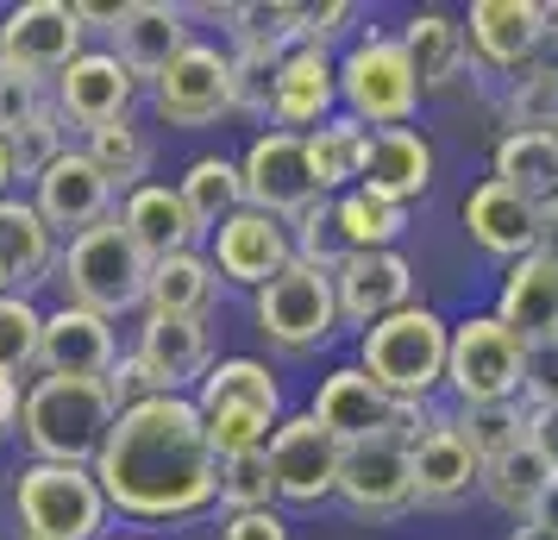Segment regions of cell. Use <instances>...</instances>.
<instances>
[{
	"label": "cell",
	"mask_w": 558,
	"mask_h": 540,
	"mask_svg": "<svg viewBox=\"0 0 558 540\" xmlns=\"http://www.w3.org/2000/svg\"><path fill=\"white\" fill-rule=\"evenodd\" d=\"M546 32L553 26H546L539 0H477L471 20H464V38L489 70H527L546 45Z\"/></svg>",
	"instance_id": "obj_22"
},
{
	"label": "cell",
	"mask_w": 558,
	"mask_h": 540,
	"mask_svg": "<svg viewBox=\"0 0 558 540\" xmlns=\"http://www.w3.org/2000/svg\"><path fill=\"white\" fill-rule=\"evenodd\" d=\"M327 202L345 252H396V239L408 232V207H389L364 189H345V195H327Z\"/></svg>",
	"instance_id": "obj_37"
},
{
	"label": "cell",
	"mask_w": 558,
	"mask_h": 540,
	"mask_svg": "<svg viewBox=\"0 0 558 540\" xmlns=\"http://www.w3.org/2000/svg\"><path fill=\"white\" fill-rule=\"evenodd\" d=\"M289 257H295L289 227L270 220V214H257V207H239L232 220H220V232H214V257H207V264H214L227 284H239V289H252L257 296Z\"/></svg>",
	"instance_id": "obj_17"
},
{
	"label": "cell",
	"mask_w": 558,
	"mask_h": 540,
	"mask_svg": "<svg viewBox=\"0 0 558 540\" xmlns=\"http://www.w3.org/2000/svg\"><path fill=\"white\" fill-rule=\"evenodd\" d=\"M38 220L51 232H88L113 220V182L88 164V152H63L57 164H45V177H38Z\"/></svg>",
	"instance_id": "obj_18"
},
{
	"label": "cell",
	"mask_w": 558,
	"mask_h": 540,
	"mask_svg": "<svg viewBox=\"0 0 558 540\" xmlns=\"http://www.w3.org/2000/svg\"><path fill=\"white\" fill-rule=\"evenodd\" d=\"M339 101H345V120H357L364 132L408 127L414 107H421V82H414L402 38H389V32L357 38L345 51V63H339Z\"/></svg>",
	"instance_id": "obj_5"
},
{
	"label": "cell",
	"mask_w": 558,
	"mask_h": 540,
	"mask_svg": "<svg viewBox=\"0 0 558 540\" xmlns=\"http://www.w3.org/2000/svg\"><path fill=\"white\" fill-rule=\"evenodd\" d=\"M508 120H514V132H558V32H546V45L527 70H514Z\"/></svg>",
	"instance_id": "obj_36"
},
{
	"label": "cell",
	"mask_w": 558,
	"mask_h": 540,
	"mask_svg": "<svg viewBox=\"0 0 558 540\" xmlns=\"http://www.w3.org/2000/svg\"><path fill=\"white\" fill-rule=\"evenodd\" d=\"M408 484H414V503L439 509V503H458L483 484V459L464 446L452 421H427L408 440Z\"/></svg>",
	"instance_id": "obj_19"
},
{
	"label": "cell",
	"mask_w": 558,
	"mask_h": 540,
	"mask_svg": "<svg viewBox=\"0 0 558 540\" xmlns=\"http://www.w3.org/2000/svg\"><path fill=\"white\" fill-rule=\"evenodd\" d=\"M332 107H339V63H332L327 51L295 45V51L277 63V101H270V120H277L282 132L307 139L314 127L332 120Z\"/></svg>",
	"instance_id": "obj_23"
},
{
	"label": "cell",
	"mask_w": 558,
	"mask_h": 540,
	"mask_svg": "<svg viewBox=\"0 0 558 540\" xmlns=\"http://www.w3.org/2000/svg\"><path fill=\"white\" fill-rule=\"evenodd\" d=\"M57 271V232L38 220L32 202H0V277L13 296H26L32 284H45Z\"/></svg>",
	"instance_id": "obj_30"
},
{
	"label": "cell",
	"mask_w": 558,
	"mask_h": 540,
	"mask_svg": "<svg viewBox=\"0 0 558 540\" xmlns=\"http://www.w3.org/2000/svg\"><path fill=\"white\" fill-rule=\"evenodd\" d=\"M264 459H270L277 496L295 503V509H314V503L339 496V459H345V446H339L314 415H282L270 446H264Z\"/></svg>",
	"instance_id": "obj_10"
},
{
	"label": "cell",
	"mask_w": 558,
	"mask_h": 540,
	"mask_svg": "<svg viewBox=\"0 0 558 540\" xmlns=\"http://www.w3.org/2000/svg\"><path fill=\"white\" fill-rule=\"evenodd\" d=\"M527 446L553 465V478H558V409H527Z\"/></svg>",
	"instance_id": "obj_50"
},
{
	"label": "cell",
	"mask_w": 558,
	"mask_h": 540,
	"mask_svg": "<svg viewBox=\"0 0 558 540\" xmlns=\"http://www.w3.org/2000/svg\"><path fill=\"white\" fill-rule=\"evenodd\" d=\"M202 415H270L282 421V384L270 377L264 359H220L207 364V377L189 396Z\"/></svg>",
	"instance_id": "obj_29"
},
{
	"label": "cell",
	"mask_w": 558,
	"mask_h": 540,
	"mask_svg": "<svg viewBox=\"0 0 558 540\" xmlns=\"http://www.w3.org/2000/svg\"><path fill=\"white\" fill-rule=\"evenodd\" d=\"M232 38L239 51H270V57H289L295 51V32H302V7H270V0H252V7H232Z\"/></svg>",
	"instance_id": "obj_40"
},
{
	"label": "cell",
	"mask_w": 558,
	"mask_h": 540,
	"mask_svg": "<svg viewBox=\"0 0 558 540\" xmlns=\"http://www.w3.org/2000/svg\"><path fill=\"white\" fill-rule=\"evenodd\" d=\"M227 515H252L277 503V484H270V459L264 453H239V459H220V496Z\"/></svg>",
	"instance_id": "obj_44"
},
{
	"label": "cell",
	"mask_w": 558,
	"mask_h": 540,
	"mask_svg": "<svg viewBox=\"0 0 558 540\" xmlns=\"http://www.w3.org/2000/svg\"><path fill=\"white\" fill-rule=\"evenodd\" d=\"M38 364L45 377H70V384H107V371L120 364L113 327L88 309H57L45 314V339H38Z\"/></svg>",
	"instance_id": "obj_20"
},
{
	"label": "cell",
	"mask_w": 558,
	"mask_h": 540,
	"mask_svg": "<svg viewBox=\"0 0 558 540\" xmlns=\"http://www.w3.org/2000/svg\"><path fill=\"white\" fill-rule=\"evenodd\" d=\"M113 396L107 384H70V377H38L20 403V428L38 465H82L95 471L107 434H113Z\"/></svg>",
	"instance_id": "obj_2"
},
{
	"label": "cell",
	"mask_w": 558,
	"mask_h": 540,
	"mask_svg": "<svg viewBox=\"0 0 558 540\" xmlns=\"http://www.w3.org/2000/svg\"><path fill=\"white\" fill-rule=\"evenodd\" d=\"M0 51H7V70L20 76H63L70 63L82 57V26L76 7L63 0H26L0 20Z\"/></svg>",
	"instance_id": "obj_13"
},
{
	"label": "cell",
	"mask_w": 558,
	"mask_h": 540,
	"mask_svg": "<svg viewBox=\"0 0 558 540\" xmlns=\"http://www.w3.org/2000/svg\"><path fill=\"white\" fill-rule=\"evenodd\" d=\"M38 107H45L38 82L20 76V70H7V76H0V139H7L13 127H26V120L38 113Z\"/></svg>",
	"instance_id": "obj_48"
},
{
	"label": "cell",
	"mask_w": 558,
	"mask_h": 540,
	"mask_svg": "<svg viewBox=\"0 0 558 540\" xmlns=\"http://www.w3.org/2000/svg\"><path fill=\"white\" fill-rule=\"evenodd\" d=\"M120 540H145V535H120Z\"/></svg>",
	"instance_id": "obj_57"
},
{
	"label": "cell",
	"mask_w": 558,
	"mask_h": 540,
	"mask_svg": "<svg viewBox=\"0 0 558 540\" xmlns=\"http://www.w3.org/2000/svg\"><path fill=\"white\" fill-rule=\"evenodd\" d=\"M357 189H364V195H377V202H389V207L421 202V195L433 189V145L414 127L371 132V152H364Z\"/></svg>",
	"instance_id": "obj_24"
},
{
	"label": "cell",
	"mask_w": 558,
	"mask_h": 540,
	"mask_svg": "<svg viewBox=\"0 0 558 540\" xmlns=\"http://www.w3.org/2000/svg\"><path fill=\"white\" fill-rule=\"evenodd\" d=\"M452 428L464 434V446L489 465V459H502V453H514V446L527 440V415L514 409V403H496V409H464Z\"/></svg>",
	"instance_id": "obj_42"
},
{
	"label": "cell",
	"mask_w": 558,
	"mask_h": 540,
	"mask_svg": "<svg viewBox=\"0 0 558 540\" xmlns=\"http://www.w3.org/2000/svg\"><path fill=\"white\" fill-rule=\"evenodd\" d=\"M0 296H7V277H0Z\"/></svg>",
	"instance_id": "obj_58"
},
{
	"label": "cell",
	"mask_w": 558,
	"mask_h": 540,
	"mask_svg": "<svg viewBox=\"0 0 558 540\" xmlns=\"http://www.w3.org/2000/svg\"><path fill=\"white\" fill-rule=\"evenodd\" d=\"M0 76H7V51H0Z\"/></svg>",
	"instance_id": "obj_56"
},
{
	"label": "cell",
	"mask_w": 558,
	"mask_h": 540,
	"mask_svg": "<svg viewBox=\"0 0 558 540\" xmlns=\"http://www.w3.org/2000/svg\"><path fill=\"white\" fill-rule=\"evenodd\" d=\"M63 113L57 107H38L26 127H13L7 132V157H13V177H45V164H57L63 157V127H57Z\"/></svg>",
	"instance_id": "obj_43"
},
{
	"label": "cell",
	"mask_w": 558,
	"mask_h": 540,
	"mask_svg": "<svg viewBox=\"0 0 558 540\" xmlns=\"http://www.w3.org/2000/svg\"><path fill=\"white\" fill-rule=\"evenodd\" d=\"M20 403H26V396H20V377H0V434L20 428Z\"/></svg>",
	"instance_id": "obj_52"
},
{
	"label": "cell",
	"mask_w": 558,
	"mask_h": 540,
	"mask_svg": "<svg viewBox=\"0 0 558 540\" xmlns=\"http://www.w3.org/2000/svg\"><path fill=\"white\" fill-rule=\"evenodd\" d=\"M496 321H502L508 334H521V346L558 334V264L546 252H527V257L508 264Z\"/></svg>",
	"instance_id": "obj_28"
},
{
	"label": "cell",
	"mask_w": 558,
	"mask_h": 540,
	"mask_svg": "<svg viewBox=\"0 0 558 540\" xmlns=\"http://www.w3.org/2000/svg\"><path fill=\"white\" fill-rule=\"evenodd\" d=\"M332 302H339V321L377 327L389 314L414 309V271L402 252H352L332 271Z\"/></svg>",
	"instance_id": "obj_16"
},
{
	"label": "cell",
	"mask_w": 558,
	"mask_h": 540,
	"mask_svg": "<svg viewBox=\"0 0 558 540\" xmlns=\"http://www.w3.org/2000/svg\"><path fill=\"white\" fill-rule=\"evenodd\" d=\"M113 220H120L126 239L145 252V264H163V257H177V252H195V220H189L182 195L177 189H163V182H138Z\"/></svg>",
	"instance_id": "obj_27"
},
{
	"label": "cell",
	"mask_w": 558,
	"mask_h": 540,
	"mask_svg": "<svg viewBox=\"0 0 558 540\" xmlns=\"http://www.w3.org/2000/svg\"><path fill=\"white\" fill-rule=\"evenodd\" d=\"M464 227H471V239H477L489 257H527V252H539V207L521 202V195L502 189L496 177L477 182V189L464 195Z\"/></svg>",
	"instance_id": "obj_26"
},
{
	"label": "cell",
	"mask_w": 558,
	"mask_h": 540,
	"mask_svg": "<svg viewBox=\"0 0 558 540\" xmlns=\"http://www.w3.org/2000/svg\"><path fill=\"white\" fill-rule=\"evenodd\" d=\"M113 45H120V63L132 70V82L145 76H163L170 70V57L189 51L195 38H189V13L182 7H163V0H132V7H120V26H113Z\"/></svg>",
	"instance_id": "obj_25"
},
{
	"label": "cell",
	"mask_w": 558,
	"mask_h": 540,
	"mask_svg": "<svg viewBox=\"0 0 558 540\" xmlns=\"http://www.w3.org/2000/svg\"><path fill=\"white\" fill-rule=\"evenodd\" d=\"M508 540H558V535H546V528H533V521H514V528H508Z\"/></svg>",
	"instance_id": "obj_54"
},
{
	"label": "cell",
	"mask_w": 558,
	"mask_h": 540,
	"mask_svg": "<svg viewBox=\"0 0 558 540\" xmlns=\"http://www.w3.org/2000/svg\"><path fill=\"white\" fill-rule=\"evenodd\" d=\"M88 164L101 170L113 189H138V177L151 170V145L132 120H113V127H95L88 132Z\"/></svg>",
	"instance_id": "obj_39"
},
{
	"label": "cell",
	"mask_w": 558,
	"mask_h": 540,
	"mask_svg": "<svg viewBox=\"0 0 558 540\" xmlns=\"http://www.w3.org/2000/svg\"><path fill=\"white\" fill-rule=\"evenodd\" d=\"M402 51L414 63V82L421 88H446V82L464 70V57H471V38L458 26L452 13H414L402 26Z\"/></svg>",
	"instance_id": "obj_33"
},
{
	"label": "cell",
	"mask_w": 558,
	"mask_h": 540,
	"mask_svg": "<svg viewBox=\"0 0 558 540\" xmlns=\"http://www.w3.org/2000/svg\"><path fill=\"white\" fill-rule=\"evenodd\" d=\"M126 364L138 377V396H189L207 377V321H157V314H145Z\"/></svg>",
	"instance_id": "obj_14"
},
{
	"label": "cell",
	"mask_w": 558,
	"mask_h": 540,
	"mask_svg": "<svg viewBox=\"0 0 558 540\" xmlns=\"http://www.w3.org/2000/svg\"><path fill=\"white\" fill-rule=\"evenodd\" d=\"M7 182H13V157H7V139H0V202H7Z\"/></svg>",
	"instance_id": "obj_55"
},
{
	"label": "cell",
	"mask_w": 558,
	"mask_h": 540,
	"mask_svg": "<svg viewBox=\"0 0 558 540\" xmlns=\"http://www.w3.org/2000/svg\"><path fill=\"white\" fill-rule=\"evenodd\" d=\"M38 339H45V314L26 296H0V377H20L38 364Z\"/></svg>",
	"instance_id": "obj_41"
},
{
	"label": "cell",
	"mask_w": 558,
	"mask_h": 540,
	"mask_svg": "<svg viewBox=\"0 0 558 540\" xmlns=\"http://www.w3.org/2000/svg\"><path fill=\"white\" fill-rule=\"evenodd\" d=\"M339 496L352 515H371V521H389L414 503V484H408V440L402 434H377L345 446L339 459Z\"/></svg>",
	"instance_id": "obj_15"
},
{
	"label": "cell",
	"mask_w": 558,
	"mask_h": 540,
	"mask_svg": "<svg viewBox=\"0 0 558 540\" xmlns=\"http://www.w3.org/2000/svg\"><path fill=\"white\" fill-rule=\"evenodd\" d=\"M277 63L282 57H270V51L232 57V113H252V120L270 113V101H277Z\"/></svg>",
	"instance_id": "obj_45"
},
{
	"label": "cell",
	"mask_w": 558,
	"mask_h": 540,
	"mask_svg": "<svg viewBox=\"0 0 558 540\" xmlns=\"http://www.w3.org/2000/svg\"><path fill=\"white\" fill-rule=\"evenodd\" d=\"M307 415H314L339 446H357V440H377V434L414 440L421 434V421H427V409L396 403L383 384H371L364 364H339V371H327V377H320V396H314V409Z\"/></svg>",
	"instance_id": "obj_8"
},
{
	"label": "cell",
	"mask_w": 558,
	"mask_h": 540,
	"mask_svg": "<svg viewBox=\"0 0 558 540\" xmlns=\"http://www.w3.org/2000/svg\"><path fill=\"white\" fill-rule=\"evenodd\" d=\"M13 503H20L26 540H101L107 528V496L95 471L82 465H26Z\"/></svg>",
	"instance_id": "obj_6"
},
{
	"label": "cell",
	"mask_w": 558,
	"mask_h": 540,
	"mask_svg": "<svg viewBox=\"0 0 558 540\" xmlns=\"http://www.w3.org/2000/svg\"><path fill=\"white\" fill-rule=\"evenodd\" d=\"M151 107L163 127L202 132L220 113H232V57L220 45H189L170 57V70L151 82Z\"/></svg>",
	"instance_id": "obj_11"
},
{
	"label": "cell",
	"mask_w": 558,
	"mask_h": 540,
	"mask_svg": "<svg viewBox=\"0 0 558 540\" xmlns=\"http://www.w3.org/2000/svg\"><path fill=\"white\" fill-rule=\"evenodd\" d=\"M539 252L558 264V202H553V207H539Z\"/></svg>",
	"instance_id": "obj_53"
},
{
	"label": "cell",
	"mask_w": 558,
	"mask_h": 540,
	"mask_svg": "<svg viewBox=\"0 0 558 540\" xmlns=\"http://www.w3.org/2000/svg\"><path fill=\"white\" fill-rule=\"evenodd\" d=\"M521 334H508L496 314H471L452 327L446 346V384L464 409H496L521 396Z\"/></svg>",
	"instance_id": "obj_7"
},
{
	"label": "cell",
	"mask_w": 558,
	"mask_h": 540,
	"mask_svg": "<svg viewBox=\"0 0 558 540\" xmlns=\"http://www.w3.org/2000/svg\"><path fill=\"white\" fill-rule=\"evenodd\" d=\"M145 284H151V264L145 252L126 239L120 220H101L70 239V252L57 257V289H63V309H88L113 321L145 302Z\"/></svg>",
	"instance_id": "obj_3"
},
{
	"label": "cell",
	"mask_w": 558,
	"mask_h": 540,
	"mask_svg": "<svg viewBox=\"0 0 558 540\" xmlns=\"http://www.w3.org/2000/svg\"><path fill=\"white\" fill-rule=\"evenodd\" d=\"M364 152H371V132L357 127V120H327V127H314L307 132V170H314V189H320V195L357 189Z\"/></svg>",
	"instance_id": "obj_35"
},
{
	"label": "cell",
	"mask_w": 558,
	"mask_h": 540,
	"mask_svg": "<svg viewBox=\"0 0 558 540\" xmlns=\"http://www.w3.org/2000/svg\"><path fill=\"white\" fill-rule=\"evenodd\" d=\"M357 20L352 0H332V7H302V32H295V45H307V51H327L339 32Z\"/></svg>",
	"instance_id": "obj_47"
},
{
	"label": "cell",
	"mask_w": 558,
	"mask_h": 540,
	"mask_svg": "<svg viewBox=\"0 0 558 540\" xmlns=\"http://www.w3.org/2000/svg\"><path fill=\"white\" fill-rule=\"evenodd\" d=\"M553 484V465L533 453L527 440L514 446V453H502V459L483 465V490H489V503L496 509H508L514 521H527V509L539 503V490Z\"/></svg>",
	"instance_id": "obj_38"
},
{
	"label": "cell",
	"mask_w": 558,
	"mask_h": 540,
	"mask_svg": "<svg viewBox=\"0 0 558 540\" xmlns=\"http://www.w3.org/2000/svg\"><path fill=\"white\" fill-rule=\"evenodd\" d=\"M177 195L189 207L195 232H220V220H232L245 207V182H239V164H227V157H195L182 170Z\"/></svg>",
	"instance_id": "obj_34"
},
{
	"label": "cell",
	"mask_w": 558,
	"mask_h": 540,
	"mask_svg": "<svg viewBox=\"0 0 558 540\" xmlns=\"http://www.w3.org/2000/svg\"><path fill=\"white\" fill-rule=\"evenodd\" d=\"M521 396L533 409H558V334L527 339V352H521Z\"/></svg>",
	"instance_id": "obj_46"
},
{
	"label": "cell",
	"mask_w": 558,
	"mask_h": 540,
	"mask_svg": "<svg viewBox=\"0 0 558 540\" xmlns=\"http://www.w3.org/2000/svg\"><path fill=\"white\" fill-rule=\"evenodd\" d=\"M446 346H452V327L439 321L433 309H402L377 321V327H364V352L357 364L371 371V384H383L396 403H414V409H427V396L446 384Z\"/></svg>",
	"instance_id": "obj_4"
},
{
	"label": "cell",
	"mask_w": 558,
	"mask_h": 540,
	"mask_svg": "<svg viewBox=\"0 0 558 540\" xmlns=\"http://www.w3.org/2000/svg\"><path fill=\"white\" fill-rule=\"evenodd\" d=\"M220 289V271L202 252H177L151 264V284H145V309L157 321H207V302Z\"/></svg>",
	"instance_id": "obj_31"
},
{
	"label": "cell",
	"mask_w": 558,
	"mask_h": 540,
	"mask_svg": "<svg viewBox=\"0 0 558 540\" xmlns=\"http://www.w3.org/2000/svg\"><path fill=\"white\" fill-rule=\"evenodd\" d=\"M107 509L132 521H189L220 496V453L189 396H145L113 415L101 459H95Z\"/></svg>",
	"instance_id": "obj_1"
},
{
	"label": "cell",
	"mask_w": 558,
	"mask_h": 540,
	"mask_svg": "<svg viewBox=\"0 0 558 540\" xmlns=\"http://www.w3.org/2000/svg\"><path fill=\"white\" fill-rule=\"evenodd\" d=\"M239 182H245V207L270 214V220H302L307 207L320 202L314 189V170H307V139L295 132H264L252 139V152L239 164Z\"/></svg>",
	"instance_id": "obj_12"
},
{
	"label": "cell",
	"mask_w": 558,
	"mask_h": 540,
	"mask_svg": "<svg viewBox=\"0 0 558 540\" xmlns=\"http://www.w3.org/2000/svg\"><path fill=\"white\" fill-rule=\"evenodd\" d=\"M332 327H339L332 271H314L302 257H289L277 277L257 289V334L282 352H307V346L332 339Z\"/></svg>",
	"instance_id": "obj_9"
},
{
	"label": "cell",
	"mask_w": 558,
	"mask_h": 540,
	"mask_svg": "<svg viewBox=\"0 0 558 540\" xmlns=\"http://www.w3.org/2000/svg\"><path fill=\"white\" fill-rule=\"evenodd\" d=\"M132 95H138V82H132V70L113 51H82L76 63L57 76V113L76 120V127H88V132L126 120Z\"/></svg>",
	"instance_id": "obj_21"
},
{
	"label": "cell",
	"mask_w": 558,
	"mask_h": 540,
	"mask_svg": "<svg viewBox=\"0 0 558 540\" xmlns=\"http://www.w3.org/2000/svg\"><path fill=\"white\" fill-rule=\"evenodd\" d=\"M220 540H289V521L277 509H252V515H227Z\"/></svg>",
	"instance_id": "obj_49"
},
{
	"label": "cell",
	"mask_w": 558,
	"mask_h": 540,
	"mask_svg": "<svg viewBox=\"0 0 558 540\" xmlns=\"http://www.w3.org/2000/svg\"><path fill=\"white\" fill-rule=\"evenodd\" d=\"M496 182L533 207H553L558 202V132H508L496 145Z\"/></svg>",
	"instance_id": "obj_32"
},
{
	"label": "cell",
	"mask_w": 558,
	"mask_h": 540,
	"mask_svg": "<svg viewBox=\"0 0 558 540\" xmlns=\"http://www.w3.org/2000/svg\"><path fill=\"white\" fill-rule=\"evenodd\" d=\"M527 521H533V528H546V535H558V478L539 490V503L527 509Z\"/></svg>",
	"instance_id": "obj_51"
}]
</instances>
